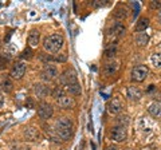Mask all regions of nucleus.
Instances as JSON below:
<instances>
[{
    "mask_svg": "<svg viewBox=\"0 0 161 150\" xmlns=\"http://www.w3.org/2000/svg\"><path fill=\"white\" fill-rule=\"evenodd\" d=\"M55 131L62 139H69L73 133V122L69 118H59L55 122Z\"/></svg>",
    "mask_w": 161,
    "mask_h": 150,
    "instance_id": "obj_1",
    "label": "nucleus"
},
{
    "mask_svg": "<svg viewBox=\"0 0 161 150\" xmlns=\"http://www.w3.org/2000/svg\"><path fill=\"white\" fill-rule=\"evenodd\" d=\"M63 43H64V39L60 34H54V35H50L44 39L43 42V47L46 51L48 52H58L60 48L63 47Z\"/></svg>",
    "mask_w": 161,
    "mask_h": 150,
    "instance_id": "obj_2",
    "label": "nucleus"
},
{
    "mask_svg": "<svg viewBox=\"0 0 161 150\" xmlns=\"http://www.w3.org/2000/svg\"><path fill=\"white\" fill-rule=\"evenodd\" d=\"M60 81L62 83L64 84L66 87H70L73 86V84H77L78 83V79H77V72H75L74 68H67L66 71L62 74V77H60Z\"/></svg>",
    "mask_w": 161,
    "mask_h": 150,
    "instance_id": "obj_3",
    "label": "nucleus"
},
{
    "mask_svg": "<svg viewBox=\"0 0 161 150\" xmlns=\"http://www.w3.org/2000/svg\"><path fill=\"white\" fill-rule=\"evenodd\" d=\"M149 74V68L147 66H142V64H140V66L134 67L133 71H132V78L133 81H137V82H142L145 78L148 77Z\"/></svg>",
    "mask_w": 161,
    "mask_h": 150,
    "instance_id": "obj_4",
    "label": "nucleus"
},
{
    "mask_svg": "<svg viewBox=\"0 0 161 150\" xmlns=\"http://www.w3.org/2000/svg\"><path fill=\"white\" fill-rule=\"evenodd\" d=\"M57 75H58V70L51 63H47L46 66H44V68L42 70V79L43 81H46V82L53 81Z\"/></svg>",
    "mask_w": 161,
    "mask_h": 150,
    "instance_id": "obj_5",
    "label": "nucleus"
},
{
    "mask_svg": "<svg viewBox=\"0 0 161 150\" xmlns=\"http://www.w3.org/2000/svg\"><path fill=\"white\" fill-rule=\"evenodd\" d=\"M53 114H54V109H53V106L50 103L43 102V103L39 104V107H38V115L42 118V119L51 118Z\"/></svg>",
    "mask_w": 161,
    "mask_h": 150,
    "instance_id": "obj_6",
    "label": "nucleus"
},
{
    "mask_svg": "<svg viewBox=\"0 0 161 150\" xmlns=\"http://www.w3.org/2000/svg\"><path fill=\"white\" fill-rule=\"evenodd\" d=\"M110 136L114 141L117 142H124L126 139V129L122 127V126H114L110 131Z\"/></svg>",
    "mask_w": 161,
    "mask_h": 150,
    "instance_id": "obj_7",
    "label": "nucleus"
},
{
    "mask_svg": "<svg viewBox=\"0 0 161 150\" xmlns=\"http://www.w3.org/2000/svg\"><path fill=\"white\" fill-rule=\"evenodd\" d=\"M26 72V64L23 62H16L11 68V77L14 79H20Z\"/></svg>",
    "mask_w": 161,
    "mask_h": 150,
    "instance_id": "obj_8",
    "label": "nucleus"
},
{
    "mask_svg": "<svg viewBox=\"0 0 161 150\" xmlns=\"http://www.w3.org/2000/svg\"><path fill=\"white\" fill-rule=\"evenodd\" d=\"M24 138H26L27 141H36L39 138V130L34 126L26 127V130H24Z\"/></svg>",
    "mask_w": 161,
    "mask_h": 150,
    "instance_id": "obj_9",
    "label": "nucleus"
},
{
    "mask_svg": "<svg viewBox=\"0 0 161 150\" xmlns=\"http://www.w3.org/2000/svg\"><path fill=\"white\" fill-rule=\"evenodd\" d=\"M108 109L112 114H118L121 110H122V103H121L118 98H113L112 101L108 103Z\"/></svg>",
    "mask_w": 161,
    "mask_h": 150,
    "instance_id": "obj_10",
    "label": "nucleus"
},
{
    "mask_svg": "<svg viewBox=\"0 0 161 150\" xmlns=\"http://www.w3.org/2000/svg\"><path fill=\"white\" fill-rule=\"evenodd\" d=\"M14 84L11 82V79H9V77H7V75H2L0 77V90H3V91L6 93H9L12 90Z\"/></svg>",
    "mask_w": 161,
    "mask_h": 150,
    "instance_id": "obj_11",
    "label": "nucleus"
},
{
    "mask_svg": "<svg viewBox=\"0 0 161 150\" xmlns=\"http://www.w3.org/2000/svg\"><path fill=\"white\" fill-rule=\"evenodd\" d=\"M39 38H40V34H39L38 29H32V31L30 32L28 39H27V42L30 44V48L38 46V44H39Z\"/></svg>",
    "mask_w": 161,
    "mask_h": 150,
    "instance_id": "obj_12",
    "label": "nucleus"
},
{
    "mask_svg": "<svg viewBox=\"0 0 161 150\" xmlns=\"http://www.w3.org/2000/svg\"><path fill=\"white\" fill-rule=\"evenodd\" d=\"M148 111L152 117L154 118H161V103L160 102H154L148 107Z\"/></svg>",
    "mask_w": 161,
    "mask_h": 150,
    "instance_id": "obj_13",
    "label": "nucleus"
},
{
    "mask_svg": "<svg viewBox=\"0 0 161 150\" xmlns=\"http://www.w3.org/2000/svg\"><path fill=\"white\" fill-rule=\"evenodd\" d=\"M57 102L59 104V107H62V109H70L74 106V99L67 95H63L62 98H59Z\"/></svg>",
    "mask_w": 161,
    "mask_h": 150,
    "instance_id": "obj_14",
    "label": "nucleus"
},
{
    "mask_svg": "<svg viewBox=\"0 0 161 150\" xmlns=\"http://www.w3.org/2000/svg\"><path fill=\"white\" fill-rule=\"evenodd\" d=\"M34 93H35V95L36 97L44 98L47 94H50V90L44 86V84H35L34 86Z\"/></svg>",
    "mask_w": 161,
    "mask_h": 150,
    "instance_id": "obj_15",
    "label": "nucleus"
},
{
    "mask_svg": "<svg viewBox=\"0 0 161 150\" xmlns=\"http://www.w3.org/2000/svg\"><path fill=\"white\" fill-rule=\"evenodd\" d=\"M142 97V93L138 87H128V98H130L132 101H138Z\"/></svg>",
    "mask_w": 161,
    "mask_h": 150,
    "instance_id": "obj_16",
    "label": "nucleus"
},
{
    "mask_svg": "<svg viewBox=\"0 0 161 150\" xmlns=\"http://www.w3.org/2000/svg\"><path fill=\"white\" fill-rule=\"evenodd\" d=\"M122 34H125V27L119 23H117L114 27H112L108 31V35H117V36H121Z\"/></svg>",
    "mask_w": 161,
    "mask_h": 150,
    "instance_id": "obj_17",
    "label": "nucleus"
},
{
    "mask_svg": "<svg viewBox=\"0 0 161 150\" xmlns=\"http://www.w3.org/2000/svg\"><path fill=\"white\" fill-rule=\"evenodd\" d=\"M148 42H149V36L145 32H141V34H138L137 36H136V43L138 44V46H147L148 44Z\"/></svg>",
    "mask_w": 161,
    "mask_h": 150,
    "instance_id": "obj_18",
    "label": "nucleus"
},
{
    "mask_svg": "<svg viewBox=\"0 0 161 150\" xmlns=\"http://www.w3.org/2000/svg\"><path fill=\"white\" fill-rule=\"evenodd\" d=\"M117 70H118V62H115V61L109 62L106 66H105V72H106L108 75H113Z\"/></svg>",
    "mask_w": 161,
    "mask_h": 150,
    "instance_id": "obj_19",
    "label": "nucleus"
},
{
    "mask_svg": "<svg viewBox=\"0 0 161 150\" xmlns=\"http://www.w3.org/2000/svg\"><path fill=\"white\" fill-rule=\"evenodd\" d=\"M148 26H149V19L142 18V19H140L137 24H136V31L144 32V31H145V28H147Z\"/></svg>",
    "mask_w": 161,
    "mask_h": 150,
    "instance_id": "obj_20",
    "label": "nucleus"
},
{
    "mask_svg": "<svg viewBox=\"0 0 161 150\" xmlns=\"http://www.w3.org/2000/svg\"><path fill=\"white\" fill-rule=\"evenodd\" d=\"M150 61H152V63L156 67H161V52L153 54L152 56H150Z\"/></svg>",
    "mask_w": 161,
    "mask_h": 150,
    "instance_id": "obj_21",
    "label": "nucleus"
},
{
    "mask_svg": "<svg viewBox=\"0 0 161 150\" xmlns=\"http://www.w3.org/2000/svg\"><path fill=\"white\" fill-rule=\"evenodd\" d=\"M63 95H64V91H63V88L60 87V86H57V87L54 88V91H53V97H54L55 99H57V101H58L59 98H62Z\"/></svg>",
    "mask_w": 161,
    "mask_h": 150,
    "instance_id": "obj_22",
    "label": "nucleus"
},
{
    "mask_svg": "<svg viewBox=\"0 0 161 150\" xmlns=\"http://www.w3.org/2000/svg\"><path fill=\"white\" fill-rule=\"evenodd\" d=\"M115 51H117V46H115V44H110V46L106 48V51H105V55L109 58H113L115 55Z\"/></svg>",
    "mask_w": 161,
    "mask_h": 150,
    "instance_id": "obj_23",
    "label": "nucleus"
},
{
    "mask_svg": "<svg viewBox=\"0 0 161 150\" xmlns=\"http://www.w3.org/2000/svg\"><path fill=\"white\" fill-rule=\"evenodd\" d=\"M67 90H69L70 94H73V95H79V94H80V86H79V83L73 84V86L67 87Z\"/></svg>",
    "mask_w": 161,
    "mask_h": 150,
    "instance_id": "obj_24",
    "label": "nucleus"
},
{
    "mask_svg": "<svg viewBox=\"0 0 161 150\" xmlns=\"http://www.w3.org/2000/svg\"><path fill=\"white\" fill-rule=\"evenodd\" d=\"M117 122H118L119 126L125 127V126H126V125L129 123V117H128V115H119L118 119H117Z\"/></svg>",
    "mask_w": 161,
    "mask_h": 150,
    "instance_id": "obj_25",
    "label": "nucleus"
},
{
    "mask_svg": "<svg viewBox=\"0 0 161 150\" xmlns=\"http://www.w3.org/2000/svg\"><path fill=\"white\" fill-rule=\"evenodd\" d=\"M32 55H34L32 50L28 47V48H26V50H24V51L22 52V55H20V56H22L23 59H31V58H32Z\"/></svg>",
    "mask_w": 161,
    "mask_h": 150,
    "instance_id": "obj_26",
    "label": "nucleus"
},
{
    "mask_svg": "<svg viewBox=\"0 0 161 150\" xmlns=\"http://www.w3.org/2000/svg\"><path fill=\"white\" fill-rule=\"evenodd\" d=\"M53 61H57V62H66V61H67V56H66V55H59V56H53Z\"/></svg>",
    "mask_w": 161,
    "mask_h": 150,
    "instance_id": "obj_27",
    "label": "nucleus"
},
{
    "mask_svg": "<svg viewBox=\"0 0 161 150\" xmlns=\"http://www.w3.org/2000/svg\"><path fill=\"white\" fill-rule=\"evenodd\" d=\"M93 6L94 7H103V6H106V2H101V0H95V2H93Z\"/></svg>",
    "mask_w": 161,
    "mask_h": 150,
    "instance_id": "obj_28",
    "label": "nucleus"
},
{
    "mask_svg": "<svg viewBox=\"0 0 161 150\" xmlns=\"http://www.w3.org/2000/svg\"><path fill=\"white\" fill-rule=\"evenodd\" d=\"M6 64H7V59H4L3 56H0V68H4Z\"/></svg>",
    "mask_w": 161,
    "mask_h": 150,
    "instance_id": "obj_29",
    "label": "nucleus"
},
{
    "mask_svg": "<svg viewBox=\"0 0 161 150\" xmlns=\"http://www.w3.org/2000/svg\"><path fill=\"white\" fill-rule=\"evenodd\" d=\"M150 6H152V8H160V7H161V3L152 2V4H150Z\"/></svg>",
    "mask_w": 161,
    "mask_h": 150,
    "instance_id": "obj_30",
    "label": "nucleus"
},
{
    "mask_svg": "<svg viewBox=\"0 0 161 150\" xmlns=\"http://www.w3.org/2000/svg\"><path fill=\"white\" fill-rule=\"evenodd\" d=\"M3 104H4V98H3V94L0 93V109L3 107Z\"/></svg>",
    "mask_w": 161,
    "mask_h": 150,
    "instance_id": "obj_31",
    "label": "nucleus"
},
{
    "mask_svg": "<svg viewBox=\"0 0 161 150\" xmlns=\"http://www.w3.org/2000/svg\"><path fill=\"white\" fill-rule=\"evenodd\" d=\"M106 150H117V146H109Z\"/></svg>",
    "mask_w": 161,
    "mask_h": 150,
    "instance_id": "obj_32",
    "label": "nucleus"
},
{
    "mask_svg": "<svg viewBox=\"0 0 161 150\" xmlns=\"http://www.w3.org/2000/svg\"><path fill=\"white\" fill-rule=\"evenodd\" d=\"M158 22L161 24V8H160V11H158Z\"/></svg>",
    "mask_w": 161,
    "mask_h": 150,
    "instance_id": "obj_33",
    "label": "nucleus"
}]
</instances>
